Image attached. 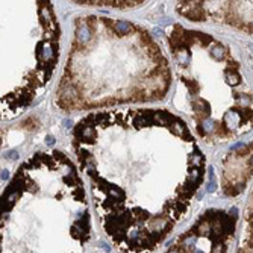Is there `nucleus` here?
I'll list each match as a JSON object with an SVG mask.
<instances>
[{"instance_id": "1", "label": "nucleus", "mask_w": 253, "mask_h": 253, "mask_svg": "<svg viewBox=\"0 0 253 253\" xmlns=\"http://www.w3.org/2000/svg\"><path fill=\"white\" fill-rule=\"evenodd\" d=\"M187 120L167 108L88 112L71 149L99 226L120 252H153L191 209L206 156Z\"/></svg>"}, {"instance_id": "2", "label": "nucleus", "mask_w": 253, "mask_h": 253, "mask_svg": "<svg viewBox=\"0 0 253 253\" xmlns=\"http://www.w3.org/2000/svg\"><path fill=\"white\" fill-rule=\"evenodd\" d=\"M171 83L170 61L146 28L86 14L73 21L53 105L70 114L158 103L167 99Z\"/></svg>"}, {"instance_id": "3", "label": "nucleus", "mask_w": 253, "mask_h": 253, "mask_svg": "<svg viewBox=\"0 0 253 253\" xmlns=\"http://www.w3.org/2000/svg\"><path fill=\"white\" fill-rule=\"evenodd\" d=\"M79 165L62 150H38L2 191L0 252H85L93 217Z\"/></svg>"}, {"instance_id": "4", "label": "nucleus", "mask_w": 253, "mask_h": 253, "mask_svg": "<svg viewBox=\"0 0 253 253\" xmlns=\"http://www.w3.org/2000/svg\"><path fill=\"white\" fill-rule=\"evenodd\" d=\"M177 88L173 105L199 140L218 146L253 130V85L234 49L220 38L182 25L165 32Z\"/></svg>"}, {"instance_id": "5", "label": "nucleus", "mask_w": 253, "mask_h": 253, "mask_svg": "<svg viewBox=\"0 0 253 253\" xmlns=\"http://www.w3.org/2000/svg\"><path fill=\"white\" fill-rule=\"evenodd\" d=\"M238 218L237 208L206 209L165 252H231L235 241Z\"/></svg>"}, {"instance_id": "6", "label": "nucleus", "mask_w": 253, "mask_h": 253, "mask_svg": "<svg viewBox=\"0 0 253 253\" xmlns=\"http://www.w3.org/2000/svg\"><path fill=\"white\" fill-rule=\"evenodd\" d=\"M176 12L191 23L224 25L253 36V0H173Z\"/></svg>"}, {"instance_id": "7", "label": "nucleus", "mask_w": 253, "mask_h": 253, "mask_svg": "<svg viewBox=\"0 0 253 253\" xmlns=\"http://www.w3.org/2000/svg\"><path fill=\"white\" fill-rule=\"evenodd\" d=\"M253 180V140L229 150L220 161V190L224 197L241 196Z\"/></svg>"}, {"instance_id": "8", "label": "nucleus", "mask_w": 253, "mask_h": 253, "mask_svg": "<svg viewBox=\"0 0 253 253\" xmlns=\"http://www.w3.org/2000/svg\"><path fill=\"white\" fill-rule=\"evenodd\" d=\"M238 252H253V187L247 196L244 218H243V231L238 244Z\"/></svg>"}, {"instance_id": "9", "label": "nucleus", "mask_w": 253, "mask_h": 253, "mask_svg": "<svg viewBox=\"0 0 253 253\" xmlns=\"http://www.w3.org/2000/svg\"><path fill=\"white\" fill-rule=\"evenodd\" d=\"M80 6L106 8V9H133L144 5L147 0H71Z\"/></svg>"}]
</instances>
